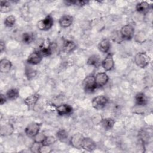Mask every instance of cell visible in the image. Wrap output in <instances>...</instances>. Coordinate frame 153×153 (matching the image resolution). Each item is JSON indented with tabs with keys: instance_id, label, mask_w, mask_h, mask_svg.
<instances>
[{
	"instance_id": "obj_1",
	"label": "cell",
	"mask_w": 153,
	"mask_h": 153,
	"mask_svg": "<svg viewBox=\"0 0 153 153\" xmlns=\"http://www.w3.org/2000/svg\"><path fill=\"white\" fill-rule=\"evenodd\" d=\"M150 62V57L145 52H139L134 57V63L135 64L141 68H144L146 67Z\"/></svg>"
},
{
	"instance_id": "obj_2",
	"label": "cell",
	"mask_w": 153,
	"mask_h": 153,
	"mask_svg": "<svg viewBox=\"0 0 153 153\" xmlns=\"http://www.w3.org/2000/svg\"><path fill=\"white\" fill-rule=\"evenodd\" d=\"M108 102V98L103 95H99L92 99L91 105L93 108L96 110L102 109Z\"/></svg>"
},
{
	"instance_id": "obj_3",
	"label": "cell",
	"mask_w": 153,
	"mask_h": 153,
	"mask_svg": "<svg viewBox=\"0 0 153 153\" xmlns=\"http://www.w3.org/2000/svg\"><path fill=\"white\" fill-rule=\"evenodd\" d=\"M83 86L87 92L93 91L97 87L95 81V77L93 75L87 76L83 81Z\"/></svg>"
},
{
	"instance_id": "obj_4",
	"label": "cell",
	"mask_w": 153,
	"mask_h": 153,
	"mask_svg": "<svg viewBox=\"0 0 153 153\" xmlns=\"http://www.w3.org/2000/svg\"><path fill=\"white\" fill-rule=\"evenodd\" d=\"M41 124L38 123H32L29 124L25 128V132L29 137H34L39 133Z\"/></svg>"
},
{
	"instance_id": "obj_5",
	"label": "cell",
	"mask_w": 153,
	"mask_h": 153,
	"mask_svg": "<svg viewBox=\"0 0 153 153\" xmlns=\"http://www.w3.org/2000/svg\"><path fill=\"white\" fill-rule=\"evenodd\" d=\"M53 19L50 15L47 16L44 19L39 20L37 23V27L41 30H48L53 25Z\"/></svg>"
},
{
	"instance_id": "obj_6",
	"label": "cell",
	"mask_w": 153,
	"mask_h": 153,
	"mask_svg": "<svg viewBox=\"0 0 153 153\" xmlns=\"http://www.w3.org/2000/svg\"><path fill=\"white\" fill-rule=\"evenodd\" d=\"M120 32L123 39L130 40L134 36V29L131 25L127 24L121 27Z\"/></svg>"
},
{
	"instance_id": "obj_7",
	"label": "cell",
	"mask_w": 153,
	"mask_h": 153,
	"mask_svg": "<svg viewBox=\"0 0 153 153\" xmlns=\"http://www.w3.org/2000/svg\"><path fill=\"white\" fill-rule=\"evenodd\" d=\"M42 57H47L51 54L52 48L51 44L49 39L43 41L39 46V51Z\"/></svg>"
},
{
	"instance_id": "obj_8",
	"label": "cell",
	"mask_w": 153,
	"mask_h": 153,
	"mask_svg": "<svg viewBox=\"0 0 153 153\" xmlns=\"http://www.w3.org/2000/svg\"><path fill=\"white\" fill-rule=\"evenodd\" d=\"M84 136L80 133H75L70 139L71 145L75 148L81 149Z\"/></svg>"
},
{
	"instance_id": "obj_9",
	"label": "cell",
	"mask_w": 153,
	"mask_h": 153,
	"mask_svg": "<svg viewBox=\"0 0 153 153\" xmlns=\"http://www.w3.org/2000/svg\"><path fill=\"white\" fill-rule=\"evenodd\" d=\"M94 77L97 87H103L109 81V76L105 72H99L94 76Z\"/></svg>"
},
{
	"instance_id": "obj_10",
	"label": "cell",
	"mask_w": 153,
	"mask_h": 153,
	"mask_svg": "<svg viewBox=\"0 0 153 153\" xmlns=\"http://www.w3.org/2000/svg\"><path fill=\"white\" fill-rule=\"evenodd\" d=\"M101 65L105 71H111L114 67V61L112 54L111 53L108 54L106 57L102 61Z\"/></svg>"
},
{
	"instance_id": "obj_11",
	"label": "cell",
	"mask_w": 153,
	"mask_h": 153,
	"mask_svg": "<svg viewBox=\"0 0 153 153\" xmlns=\"http://www.w3.org/2000/svg\"><path fill=\"white\" fill-rule=\"evenodd\" d=\"M39 99V95L37 93H34L27 96L24 100L25 104L27 106L28 109H33Z\"/></svg>"
},
{
	"instance_id": "obj_12",
	"label": "cell",
	"mask_w": 153,
	"mask_h": 153,
	"mask_svg": "<svg viewBox=\"0 0 153 153\" xmlns=\"http://www.w3.org/2000/svg\"><path fill=\"white\" fill-rule=\"evenodd\" d=\"M42 55L38 51H35L32 52L27 57V62L30 65H38L39 63L42 59Z\"/></svg>"
},
{
	"instance_id": "obj_13",
	"label": "cell",
	"mask_w": 153,
	"mask_h": 153,
	"mask_svg": "<svg viewBox=\"0 0 153 153\" xmlns=\"http://www.w3.org/2000/svg\"><path fill=\"white\" fill-rule=\"evenodd\" d=\"M96 143L91 138L84 137L82 143L81 148L84 149L85 151L91 152L94 151L96 149Z\"/></svg>"
},
{
	"instance_id": "obj_14",
	"label": "cell",
	"mask_w": 153,
	"mask_h": 153,
	"mask_svg": "<svg viewBox=\"0 0 153 153\" xmlns=\"http://www.w3.org/2000/svg\"><path fill=\"white\" fill-rule=\"evenodd\" d=\"M72 108L68 104H62L56 107V111L59 115H69L72 112Z\"/></svg>"
},
{
	"instance_id": "obj_15",
	"label": "cell",
	"mask_w": 153,
	"mask_h": 153,
	"mask_svg": "<svg viewBox=\"0 0 153 153\" xmlns=\"http://www.w3.org/2000/svg\"><path fill=\"white\" fill-rule=\"evenodd\" d=\"M73 17L70 15H64L62 16L59 20V23L62 27H69L73 23Z\"/></svg>"
},
{
	"instance_id": "obj_16",
	"label": "cell",
	"mask_w": 153,
	"mask_h": 153,
	"mask_svg": "<svg viewBox=\"0 0 153 153\" xmlns=\"http://www.w3.org/2000/svg\"><path fill=\"white\" fill-rule=\"evenodd\" d=\"M12 67L11 61L8 59H3L0 61V72L2 73H7L10 72Z\"/></svg>"
},
{
	"instance_id": "obj_17",
	"label": "cell",
	"mask_w": 153,
	"mask_h": 153,
	"mask_svg": "<svg viewBox=\"0 0 153 153\" xmlns=\"http://www.w3.org/2000/svg\"><path fill=\"white\" fill-rule=\"evenodd\" d=\"M87 63L88 65L97 68L101 65L102 60L100 57L98 55L93 54L88 57Z\"/></svg>"
},
{
	"instance_id": "obj_18",
	"label": "cell",
	"mask_w": 153,
	"mask_h": 153,
	"mask_svg": "<svg viewBox=\"0 0 153 153\" xmlns=\"http://www.w3.org/2000/svg\"><path fill=\"white\" fill-rule=\"evenodd\" d=\"M135 103L137 106H143L148 103L146 96L143 93H138L135 96Z\"/></svg>"
},
{
	"instance_id": "obj_19",
	"label": "cell",
	"mask_w": 153,
	"mask_h": 153,
	"mask_svg": "<svg viewBox=\"0 0 153 153\" xmlns=\"http://www.w3.org/2000/svg\"><path fill=\"white\" fill-rule=\"evenodd\" d=\"M14 131V127L11 124H6L1 126L0 134L2 136L11 135Z\"/></svg>"
},
{
	"instance_id": "obj_20",
	"label": "cell",
	"mask_w": 153,
	"mask_h": 153,
	"mask_svg": "<svg viewBox=\"0 0 153 153\" xmlns=\"http://www.w3.org/2000/svg\"><path fill=\"white\" fill-rule=\"evenodd\" d=\"M150 9V5L146 1H142L137 4L136 6V10L140 13L145 14L148 12Z\"/></svg>"
},
{
	"instance_id": "obj_21",
	"label": "cell",
	"mask_w": 153,
	"mask_h": 153,
	"mask_svg": "<svg viewBox=\"0 0 153 153\" xmlns=\"http://www.w3.org/2000/svg\"><path fill=\"white\" fill-rule=\"evenodd\" d=\"M111 47V44L109 41L108 39H103L98 44V48L99 50L103 53H106L109 51Z\"/></svg>"
},
{
	"instance_id": "obj_22",
	"label": "cell",
	"mask_w": 153,
	"mask_h": 153,
	"mask_svg": "<svg viewBox=\"0 0 153 153\" xmlns=\"http://www.w3.org/2000/svg\"><path fill=\"white\" fill-rule=\"evenodd\" d=\"M115 121L114 119L111 118H106L102 119L100 121V124L105 130H111L113 128Z\"/></svg>"
},
{
	"instance_id": "obj_23",
	"label": "cell",
	"mask_w": 153,
	"mask_h": 153,
	"mask_svg": "<svg viewBox=\"0 0 153 153\" xmlns=\"http://www.w3.org/2000/svg\"><path fill=\"white\" fill-rule=\"evenodd\" d=\"M76 48L75 43L71 40H66L63 44V50L66 53H71Z\"/></svg>"
},
{
	"instance_id": "obj_24",
	"label": "cell",
	"mask_w": 153,
	"mask_h": 153,
	"mask_svg": "<svg viewBox=\"0 0 153 153\" xmlns=\"http://www.w3.org/2000/svg\"><path fill=\"white\" fill-rule=\"evenodd\" d=\"M19 92L17 88H11L8 90L5 94L7 98L11 100L16 99L19 97Z\"/></svg>"
},
{
	"instance_id": "obj_25",
	"label": "cell",
	"mask_w": 153,
	"mask_h": 153,
	"mask_svg": "<svg viewBox=\"0 0 153 153\" xmlns=\"http://www.w3.org/2000/svg\"><path fill=\"white\" fill-rule=\"evenodd\" d=\"M11 11V5L8 1H1L0 11L1 13H7Z\"/></svg>"
},
{
	"instance_id": "obj_26",
	"label": "cell",
	"mask_w": 153,
	"mask_h": 153,
	"mask_svg": "<svg viewBox=\"0 0 153 153\" xmlns=\"http://www.w3.org/2000/svg\"><path fill=\"white\" fill-rule=\"evenodd\" d=\"M56 141V139L52 136H45L44 140L41 142L42 145L45 146H50L53 144H54Z\"/></svg>"
},
{
	"instance_id": "obj_27",
	"label": "cell",
	"mask_w": 153,
	"mask_h": 153,
	"mask_svg": "<svg viewBox=\"0 0 153 153\" xmlns=\"http://www.w3.org/2000/svg\"><path fill=\"white\" fill-rule=\"evenodd\" d=\"M33 35L30 32H25L22 35V41L25 44H30L33 41Z\"/></svg>"
},
{
	"instance_id": "obj_28",
	"label": "cell",
	"mask_w": 153,
	"mask_h": 153,
	"mask_svg": "<svg viewBox=\"0 0 153 153\" xmlns=\"http://www.w3.org/2000/svg\"><path fill=\"white\" fill-rule=\"evenodd\" d=\"M16 23V17L10 15L7 16L4 20V25L8 27H13Z\"/></svg>"
},
{
	"instance_id": "obj_29",
	"label": "cell",
	"mask_w": 153,
	"mask_h": 153,
	"mask_svg": "<svg viewBox=\"0 0 153 153\" xmlns=\"http://www.w3.org/2000/svg\"><path fill=\"white\" fill-rule=\"evenodd\" d=\"M25 75L28 79H31L36 76V71L31 68L27 67L25 69Z\"/></svg>"
},
{
	"instance_id": "obj_30",
	"label": "cell",
	"mask_w": 153,
	"mask_h": 153,
	"mask_svg": "<svg viewBox=\"0 0 153 153\" xmlns=\"http://www.w3.org/2000/svg\"><path fill=\"white\" fill-rule=\"evenodd\" d=\"M56 136L59 140L64 141L68 138V133L65 130L60 129L57 132Z\"/></svg>"
},
{
	"instance_id": "obj_31",
	"label": "cell",
	"mask_w": 153,
	"mask_h": 153,
	"mask_svg": "<svg viewBox=\"0 0 153 153\" xmlns=\"http://www.w3.org/2000/svg\"><path fill=\"white\" fill-rule=\"evenodd\" d=\"M41 145H42L41 143L34 141L32 143V145L30 147V149L31 152H39V149H40Z\"/></svg>"
},
{
	"instance_id": "obj_32",
	"label": "cell",
	"mask_w": 153,
	"mask_h": 153,
	"mask_svg": "<svg viewBox=\"0 0 153 153\" xmlns=\"http://www.w3.org/2000/svg\"><path fill=\"white\" fill-rule=\"evenodd\" d=\"M112 39H113V40L114 41L117 42V43H120L123 40V38H122L120 32H116L114 34V35L112 36Z\"/></svg>"
},
{
	"instance_id": "obj_33",
	"label": "cell",
	"mask_w": 153,
	"mask_h": 153,
	"mask_svg": "<svg viewBox=\"0 0 153 153\" xmlns=\"http://www.w3.org/2000/svg\"><path fill=\"white\" fill-rule=\"evenodd\" d=\"M45 137V136L42 134V133H39L38 134H36L33 138H34V141L35 142H38L39 143H41L42 142V140H44V137Z\"/></svg>"
},
{
	"instance_id": "obj_34",
	"label": "cell",
	"mask_w": 153,
	"mask_h": 153,
	"mask_svg": "<svg viewBox=\"0 0 153 153\" xmlns=\"http://www.w3.org/2000/svg\"><path fill=\"white\" fill-rule=\"evenodd\" d=\"M51 148H50V146H45V145H41L40 149H39V152L40 153H48L51 152Z\"/></svg>"
},
{
	"instance_id": "obj_35",
	"label": "cell",
	"mask_w": 153,
	"mask_h": 153,
	"mask_svg": "<svg viewBox=\"0 0 153 153\" xmlns=\"http://www.w3.org/2000/svg\"><path fill=\"white\" fill-rule=\"evenodd\" d=\"M88 3V1H76V5H79V6H84Z\"/></svg>"
},
{
	"instance_id": "obj_36",
	"label": "cell",
	"mask_w": 153,
	"mask_h": 153,
	"mask_svg": "<svg viewBox=\"0 0 153 153\" xmlns=\"http://www.w3.org/2000/svg\"><path fill=\"white\" fill-rule=\"evenodd\" d=\"M7 97L5 96V95L2 94H1V96H0V104L1 105H2L4 103H5L7 101Z\"/></svg>"
},
{
	"instance_id": "obj_37",
	"label": "cell",
	"mask_w": 153,
	"mask_h": 153,
	"mask_svg": "<svg viewBox=\"0 0 153 153\" xmlns=\"http://www.w3.org/2000/svg\"><path fill=\"white\" fill-rule=\"evenodd\" d=\"M5 48V45L4 42H3L2 40L0 42V51L2 53Z\"/></svg>"
}]
</instances>
